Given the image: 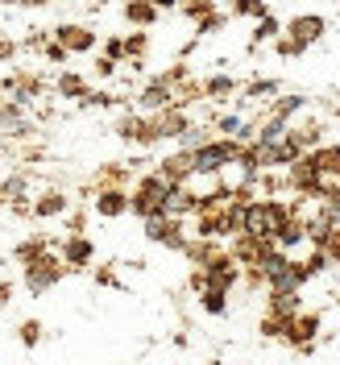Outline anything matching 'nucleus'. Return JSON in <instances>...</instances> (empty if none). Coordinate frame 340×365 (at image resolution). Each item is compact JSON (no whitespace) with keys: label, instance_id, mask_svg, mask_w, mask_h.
Masks as SVG:
<instances>
[{"label":"nucleus","instance_id":"obj_3","mask_svg":"<svg viewBox=\"0 0 340 365\" xmlns=\"http://www.w3.org/2000/svg\"><path fill=\"white\" fill-rule=\"evenodd\" d=\"M319 29H324V21H319V17H303V21H295V34H299V38H316Z\"/></svg>","mask_w":340,"mask_h":365},{"label":"nucleus","instance_id":"obj_5","mask_svg":"<svg viewBox=\"0 0 340 365\" xmlns=\"http://www.w3.org/2000/svg\"><path fill=\"white\" fill-rule=\"evenodd\" d=\"M120 207H125V200H120V195H104V200H100V212H108V216H113V212H120Z\"/></svg>","mask_w":340,"mask_h":365},{"label":"nucleus","instance_id":"obj_6","mask_svg":"<svg viewBox=\"0 0 340 365\" xmlns=\"http://www.w3.org/2000/svg\"><path fill=\"white\" fill-rule=\"evenodd\" d=\"M88 241H75V245H71V262H83V257H88Z\"/></svg>","mask_w":340,"mask_h":365},{"label":"nucleus","instance_id":"obj_9","mask_svg":"<svg viewBox=\"0 0 340 365\" xmlns=\"http://www.w3.org/2000/svg\"><path fill=\"white\" fill-rule=\"evenodd\" d=\"M129 13H133L137 21H150V17H154V13H150V9H145V4H133V9H129Z\"/></svg>","mask_w":340,"mask_h":365},{"label":"nucleus","instance_id":"obj_4","mask_svg":"<svg viewBox=\"0 0 340 365\" xmlns=\"http://www.w3.org/2000/svg\"><path fill=\"white\" fill-rule=\"evenodd\" d=\"M63 42L67 46H91V38L83 34V29H63Z\"/></svg>","mask_w":340,"mask_h":365},{"label":"nucleus","instance_id":"obj_1","mask_svg":"<svg viewBox=\"0 0 340 365\" xmlns=\"http://www.w3.org/2000/svg\"><path fill=\"white\" fill-rule=\"evenodd\" d=\"M245 225H249L253 237H274V232L282 228V207H274V204L249 207V212H245Z\"/></svg>","mask_w":340,"mask_h":365},{"label":"nucleus","instance_id":"obj_2","mask_svg":"<svg viewBox=\"0 0 340 365\" xmlns=\"http://www.w3.org/2000/svg\"><path fill=\"white\" fill-rule=\"evenodd\" d=\"M228 158H232V150H228V145H207V150L195 154V166H200V170H220Z\"/></svg>","mask_w":340,"mask_h":365},{"label":"nucleus","instance_id":"obj_8","mask_svg":"<svg viewBox=\"0 0 340 365\" xmlns=\"http://www.w3.org/2000/svg\"><path fill=\"white\" fill-rule=\"evenodd\" d=\"M162 100H166V91H158V88H154V91H145V104H150V108H158Z\"/></svg>","mask_w":340,"mask_h":365},{"label":"nucleus","instance_id":"obj_10","mask_svg":"<svg viewBox=\"0 0 340 365\" xmlns=\"http://www.w3.org/2000/svg\"><path fill=\"white\" fill-rule=\"evenodd\" d=\"M158 4H175V0H158Z\"/></svg>","mask_w":340,"mask_h":365},{"label":"nucleus","instance_id":"obj_7","mask_svg":"<svg viewBox=\"0 0 340 365\" xmlns=\"http://www.w3.org/2000/svg\"><path fill=\"white\" fill-rule=\"evenodd\" d=\"M58 207H63V200H58V195H50L46 204H38V212H42V216H50V212H58Z\"/></svg>","mask_w":340,"mask_h":365}]
</instances>
